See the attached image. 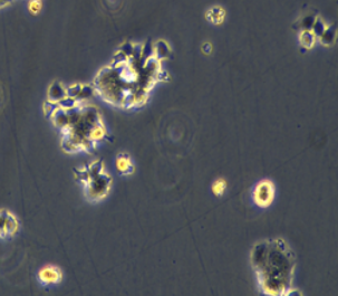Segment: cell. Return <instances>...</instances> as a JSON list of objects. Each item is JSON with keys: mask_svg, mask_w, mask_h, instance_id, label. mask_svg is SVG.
<instances>
[{"mask_svg": "<svg viewBox=\"0 0 338 296\" xmlns=\"http://www.w3.org/2000/svg\"><path fill=\"white\" fill-rule=\"evenodd\" d=\"M19 230V220L13 212L1 209L0 210V239L14 237Z\"/></svg>", "mask_w": 338, "mask_h": 296, "instance_id": "obj_5", "label": "cell"}, {"mask_svg": "<svg viewBox=\"0 0 338 296\" xmlns=\"http://www.w3.org/2000/svg\"><path fill=\"white\" fill-rule=\"evenodd\" d=\"M42 9V1L41 0H31L29 2V11L31 14L37 15Z\"/></svg>", "mask_w": 338, "mask_h": 296, "instance_id": "obj_11", "label": "cell"}, {"mask_svg": "<svg viewBox=\"0 0 338 296\" xmlns=\"http://www.w3.org/2000/svg\"><path fill=\"white\" fill-rule=\"evenodd\" d=\"M37 278L42 286L57 285L63 281V272L57 266L47 265L38 271Z\"/></svg>", "mask_w": 338, "mask_h": 296, "instance_id": "obj_6", "label": "cell"}, {"mask_svg": "<svg viewBox=\"0 0 338 296\" xmlns=\"http://www.w3.org/2000/svg\"><path fill=\"white\" fill-rule=\"evenodd\" d=\"M275 184L270 180H262L255 184L253 191L254 203L260 208L269 207L275 200Z\"/></svg>", "mask_w": 338, "mask_h": 296, "instance_id": "obj_4", "label": "cell"}, {"mask_svg": "<svg viewBox=\"0 0 338 296\" xmlns=\"http://www.w3.org/2000/svg\"><path fill=\"white\" fill-rule=\"evenodd\" d=\"M160 59L145 55L142 46L124 45L112 64L102 69L95 78V92L106 102L133 108L143 104L153 84L161 77Z\"/></svg>", "mask_w": 338, "mask_h": 296, "instance_id": "obj_1", "label": "cell"}, {"mask_svg": "<svg viewBox=\"0 0 338 296\" xmlns=\"http://www.w3.org/2000/svg\"><path fill=\"white\" fill-rule=\"evenodd\" d=\"M75 177L83 185L86 199L97 203L107 197L111 191L113 179L106 171L105 164L102 160H95L84 167L75 169Z\"/></svg>", "mask_w": 338, "mask_h": 296, "instance_id": "obj_3", "label": "cell"}, {"mask_svg": "<svg viewBox=\"0 0 338 296\" xmlns=\"http://www.w3.org/2000/svg\"><path fill=\"white\" fill-rule=\"evenodd\" d=\"M67 96V93H66V88L60 82H54L52 85L49 86L48 92H47V98L50 102H54V103H58V102L62 101L63 98H65Z\"/></svg>", "mask_w": 338, "mask_h": 296, "instance_id": "obj_8", "label": "cell"}, {"mask_svg": "<svg viewBox=\"0 0 338 296\" xmlns=\"http://www.w3.org/2000/svg\"><path fill=\"white\" fill-rule=\"evenodd\" d=\"M116 171L121 176H131L135 171V165L127 153H120L115 159Z\"/></svg>", "mask_w": 338, "mask_h": 296, "instance_id": "obj_7", "label": "cell"}, {"mask_svg": "<svg viewBox=\"0 0 338 296\" xmlns=\"http://www.w3.org/2000/svg\"><path fill=\"white\" fill-rule=\"evenodd\" d=\"M299 41H300L301 46H304L305 48L307 49H310L314 46V44H315V41H316L315 31L309 30V29L304 30L300 35Z\"/></svg>", "mask_w": 338, "mask_h": 296, "instance_id": "obj_9", "label": "cell"}, {"mask_svg": "<svg viewBox=\"0 0 338 296\" xmlns=\"http://www.w3.org/2000/svg\"><path fill=\"white\" fill-rule=\"evenodd\" d=\"M250 262L258 283L267 295H287L293 289L295 256L282 239H269L255 244Z\"/></svg>", "mask_w": 338, "mask_h": 296, "instance_id": "obj_2", "label": "cell"}, {"mask_svg": "<svg viewBox=\"0 0 338 296\" xmlns=\"http://www.w3.org/2000/svg\"><path fill=\"white\" fill-rule=\"evenodd\" d=\"M226 189H227V182L225 179L215 180L213 184H212V192H213V195H215L217 197L222 196L223 193L226 192Z\"/></svg>", "mask_w": 338, "mask_h": 296, "instance_id": "obj_10", "label": "cell"}]
</instances>
